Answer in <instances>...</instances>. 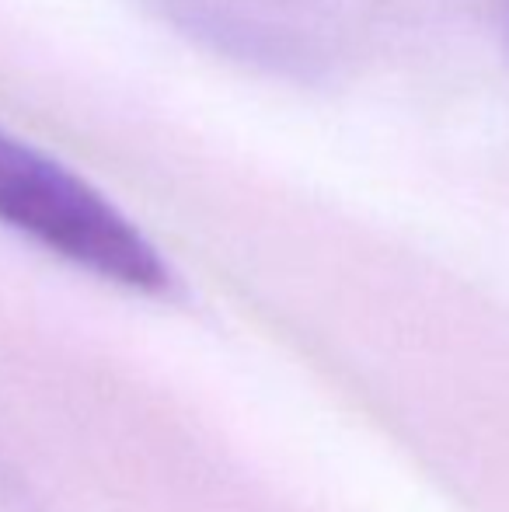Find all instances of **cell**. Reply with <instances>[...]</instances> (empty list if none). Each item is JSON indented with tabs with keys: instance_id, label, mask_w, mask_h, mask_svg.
I'll return each mask as SVG.
<instances>
[{
	"instance_id": "cell-1",
	"label": "cell",
	"mask_w": 509,
	"mask_h": 512,
	"mask_svg": "<svg viewBox=\"0 0 509 512\" xmlns=\"http://www.w3.org/2000/svg\"><path fill=\"white\" fill-rule=\"evenodd\" d=\"M0 223L53 255L140 293H164L171 272L154 244L98 189L0 129Z\"/></svg>"
},
{
	"instance_id": "cell-2",
	"label": "cell",
	"mask_w": 509,
	"mask_h": 512,
	"mask_svg": "<svg viewBox=\"0 0 509 512\" xmlns=\"http://www.w3.org/2000/svg\"><path fill=\"white\" fill-rule=\"evenodd\" d=\"M503 35H506V46H509V0H503Z\"/></svg>"
}]
</instances>
